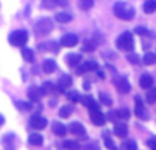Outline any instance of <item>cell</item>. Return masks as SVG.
<instances>
[{
  "label": "cell",
  "mask_w": 156,
  "mask_h": 150,
  "mask_svg": "<svg viewBox=\"0 0 156 150\" xmlns=\"http://www.w3.org/2000/svg\"><path fill=\"white\" fill-rule=\"evenodd\" d=\"M116 46L123 52H130L134 48V38L130 32H123L116 38Z\"/></svg>",
  "instance_id": "obj_1"
},
{
  "label": "cell",
  "mask_w": 156,
  "mask_h": 150,
  "mask_svg": "<svg viewBox=\"0 0 156 150\" xmlns=\"http://www.w3.org/2000/svg\"><path fill=\"white\" fill-rule=\"evenodd\" d=\"M114 14L115 16H118L119 19H123V21H130L134 16V8L126 5L125 3L118 2L114 5Z\"/></svg>",
  "instance_id": "obj_2"
},
{
  "label": "cell",
  "mask_w": 156,
  "mask_h": 150,
  "mask_svg": "<svg viewBox=\"0 0 156 150\" xmlns=\"http://www.w3.org/2000/svg\"><path fill=\"white\" fill-rule=\"evenodd\" d=\"M8 41L12 46H23L27 43V33L25 30H15L10 34Z\"/></svg>",
  "instance_id": "obj_3"
},
{
  "label": "cell",
  "mask_w": 156,
  "mask_h": 150,
  "mask_svg": "<svg viewBox=\"0 0 156 150\" xmlns=\"http://www.w3.org/2000/svg\"><path fill=\"white\" fill-rule=\"evenodd\" d=\"M88 109H89V116H90L92 123H93L94 126H104L105 116L101 113L99 105L94 104V105H92L90 108H88Z\"/></svg>",
  "instance_id": "obj_4"
},
{
  "label": "cell",
  "mask_w": 156,
  "mask_h": 150,
  "mask_svg": "<svg viewBox=\"0 0 156 150\" xmlns=\"http://www.w3.org/2000/svg\"><path fill=\"white\" fill-rule=\"evenodd\" d=\"M52 29H54V25H52V21L49 18L40 19L34 26V30L37 34H48Z\"/></svg>",
  "instance_id": "obj_5"
},
{
  "label": "cell",
  "mask_w": 156,
  "mask_h": 150,
  "mask_svg": "<svg viewBox=\"0 0 156 150\" xmlns=\"http://www.w3.org/2000/svg\"><path fill=\"white\" fill-rule=\"evenodd\" d=\"M114 85H115L116 90H118L119 93H122V94H127L130 91V89H132L129 80H127L126 78H123V77H116L115 79H114Z\"/></svg>",
  "instance_id": "obj_6"
},
{
  "label": "cell",
  "mask_w": 156,
  "mask_h": 150,
  "mask_svg": "<svg viewBox=\"0 0 156 150\" xmlns=\"http://www.w3.org/2000/svg\"><path fill=\"white\" fill-rule=\"evenodd\" d=\"M129 118H130V112L126 108H122V109H118V111H112V112H110V115H108V119L112 121H116L118 119H121V120H127Z\"/></svg>",
  "instance_id": "obj_7"
},
{
  "label": "cell",
  "mask_w": 156,
  "mask_h": 150,
  "mask_svg": "<svg viewBox=\"0 0 156 150\" xmlns=\"http://www.w3.org/2000/svg\"><path fill=\"white\" fill-rule=\"evenodd\" d=\"M77 44H78V37L76 34H71V33H67V34H65L60 38V45L65 46V48H73Z\"/></svg>",
  "instance_id": "obj_8"
},
{
  "label": "cell",
  "mask_w": 156,
  "mask_h": 150,
  "mask_svg": "<svg viewBox=\"0 0 156 150\" xmlns=\"http://www.w3.org/2000/svg\"><path fill=\"white\" fill-rule=\"evenodd\" d=\"M47 126V119L40 115H34L30 119V127L34 130H43Z\"/></svg>",
  "instance_id": "obj_9"
},
{
  "label": "cell",
  "mask_w": 156,
  "mask_h": 150,
  "mask_svg": "<svg viewBox=\"0 0 156 150\" xmlns=\"http://www.w3.org/2000/svg\"><path fill=\"white\" fill-rule=\"evenodd\" d=\"M69 131H70L73 135H77V137H80V138H85L86 137L85 127H83L81 123H78V121H73V123L69 126Z\"/></svg>",
  "instance_id": "obj_10"
},
{
  "label": "cell",
  "mask_w": 156,
  "mask_h": 150,
  "mask_svg": "<svg viewBox=\"0 0 156 150\" xmlns=\"http://www.w3.org/2000/svg\"><path fill=\"white\" fill-rule=\"evenodd\" d=\"M71 83H73V79H71L70 75H62L59 82H58V91L65 93V91L71 86Z\"/></svg>",
  "instance_id": "obj_11"
},
{
  "label": "cell",
  "mask_w": 156,
  "mask_h": 150,
  "mask_svg": "<svg viewBox=\"0 0 156 150\" xmlns=\"http://www.w3.org/2000/svg\"><path fill=\"white\" fill-rule=\"evenodd\" d=\"M51 130L56 137H65V135L67 134V128H66V126L63 123H60V121H54Z\"/></svg>",
  "instance_id": "obj_12"
},
{
  "label": "cell",
  "mask_w": 156,
  "mask_h": 150,
  "mask_svg": "<svg viewBox=\"0 0 156 150\" xmlns=\"http://www.w3.org/2000/svg\"><path fill=\"white\" fill-rule=\"evenodd\" d=\"M41 96H43L41 89L36 87V86H32V87L29 89V91H27V97H29V100H30V101H33V102L40 101Z\"/></svg>",
  "instance_id": "obj_13"
},
{
  "label": "cell",
  "mask_w": 156,
  "mask_h": 150,
  "mask_svg": "<svg viewBox=\"0 0 156 150\" xmlns=\"http://www.w3.org/2000/svg\"><path fill=\"white\" fill-rule=\"evenodd\" d=\"M114 134L118 138H125L127 135V126L125 123H115V126H114Z\"/></svg>",
  "instance_id": "obj_14"
},
{
  "label": "cell",
  "mask_w": 156,
  "mask_h": 150,
  "mask_svg": "<svg viewBox=\"0 0 156 150\" xmlns=\"http://www.w3.org/2000/svg\"><path fill=\"white\" fill-rule=\"evenodd\" d=\"M154 85V78L149 74H143L140 77V86L143 89H151Z\"/></svg>",
  "instance_id": "obj_15"
},
{
  "label": "cell",
  "mask_w": 156,
  "mask_h": 150,
  "mask_svg": "<svg viewBox=\"0 0 156 150\" xmlns=\"http://www.w3.org/2000/svg\"><path fill=\"white\" fill-rule=\"evenodd\" d=\"M27 142H29V145H32V146H41V145H43V142H44V138H43V135L34 132V134H30L29 135Z\"/></svg>",
  "instance_id": "obj_16"
},
{
  "label": "cell",
  "mask_w": 156,
  "mask_h": 150,
  "mask_svg": "<svg viewBox=\"0 0 156 150\" xmlns=\"http://www.w3.org/2000/svg\"><path fill=\"white\" fill-rule=\"evenodd\" d=\"M55 70H56V63H55V60H52V59L44 60V63H43V71L44 73L52 74Z\"/></svg>",
  "instance_id": "obj_17"
},
{
  "label": "cell",
  "mask_w": 156,
  "mask_h": 150,
  "mask_svg": "<svg viewBox=\"0 0 156 150\" xmlns=\"http://www.w3.org/2000/svg\"><path fill=\"white\" fill-rule=\"evenodd\" d=\"M66 62H67V64L70 66V67H78V63L81 62V56L78 53H70L67 55V57H66Z\"/></svg>",
  "instance_id": "obj_18"
},
{
  "label": "cell",
  "mask_w": 156,
  "mask_h": 150,
  "mask_svg": "<svg viewBox=\"0 0 156 150\" xmlns=\"http://www.w3.org/2000/svg\"><path fill=\"white\" fill-rule=\"evenodd\" d=\"M134 104H136V115L138 118H144V104H143V100H141L140 96H136L134 98Z\"/></svg>",
  "instance_id": "obj_19"
},
{
  "label": "cell",
  "mask_w": 156,
  "mask_h": 150,
  "mask_svg": "<svg viewBox=\"0 0 156 150\" xmlns=\"http://www.w3.org/2000/svg\"><path fill=\"white\" fill-rule=\"evenodd\" d=\"M55 19H56L59 23H69V22L73 21V15L69 12H58L55 15Z\"/></svg>",
  "instance_id": "obj_20"
},
{
  "label": "cell",
  "mask_w": 156,
  "mask_h": 150,
  "mask_svg": "<svg viewBox=\"0 0 156 150\" xmlns=\"http://www.w3.org/2000/svg\"><path fill=\"white\" fill-rule=\"evenodd\" d=\"M143 10L145 14H152L156 11V0H147L143 5Z\"/></svg>",
  "instance_id": "obj_21"
},
{
  "label": "cell",
  "mask_w": 156,
  "mask_h": 150,
  "mask_svg": "<svg viewBox=\"0 0 156 150\" xmlns=\"http://www.w3.org/2000/svg\"><path fill=\"white\" fill-rule=\"evenodd\" d=\"M41 93H43V96H47V94H51L55 91V85L52 82H44L43 86H41Z\"/></svg>",
  "instance_id": "obj_22"
},
{
  "label": "cell",
  "mask_w": 156,
  "mask_h": 150,
  "mask_svg": "<svg viewBox=\"0 0 156 150\" xmlns=\"http://www.w3.org/2000/svg\"><path fill=\"white\" fill-rule=\"evenodd\" d=\"M22 57H23L25 62L32 63L33 60H34V52H33L30 48H23L22 49Z\"/></svg>",
  "instance_id": "obj_23"
},
{
  "label": "cell",
  "mask_w": 156,
  "mask_h": 150,
  "mask_svg": "<svg viewBox=\"0 0 156 150\" xmlns=\"http://www.w3.org/2000/svg\"><path fill=\"white\" fill-rule=\"evenodd\" d=\"M63 148L66 150H81V145L77 141H66L63 143Z\"/></svg>",
  "instance_id": "obj_24"
},
{
  "label": "cell",
  "mask_w": 156,
  "mask_h": 150,
  "mask_svg": "<svg viewBox=\"0 0 156 150\" xmlns=\"http://www.w3.org/2000/svg\"><path fill=\"white\" fill-rule=\"evenodd\" d=\"M121 150H137V143H136V141H133V139L125 141L121 146Z\"/></svg>",
  "instance_id": "obj_25"
},
{
  "label": "cell",
  "mask_w": 156,
  "mask_h": 150,
  "mask_svg": "<svg viewBox=\"0 0 156 150\" xmlns=\"http://www.w3.org/2000/svg\"><path fill=\"white\" fill-rule=\"evenodd\" d=\"M147 102H148V104H155L156 102V87L148 89V93H147Z\"/></svg>",
  "instance_id": "obj_26"
},
{
  "label": "cell",
  "mask_w": 156,
  "mask_h": 150,
  "mask_svg": "<svg viewBox=\"0 0 156 150\" xmlns=\"http://www.w3.org/2000/svg\"><path fill=\"white\" fill-rule=\"evenodd\" d=\"M78 5H80V8L83 11L90 10V8L93 7V0H78Z\"/></svg>",
  "instance_id": "obj_27"
},
{
  "label": "cell",
  "mask_w": 156,
  "mask_h": 150,
  "mask_svg": "<svg viewBox=\"0 0 156 150\" xmlns=\"http://www.w3.org/2000/svg\"><path fill=\"white\" fill-rule=\"evenodd\" d=\"M143 62H144V64H147V66L155 64V63H156V55L155 53H145Z\"/></svg>",
  "instance_id": "obj_28"
},
{
  "label": "cell",
  "mask_w": 156,
  "mask_h": 150,
  "mask_svg": "<svg viewBox=\"0 0 156 150\" xmlns=\"http://www.w3.org/2000/svg\"><path fill=\"white\" fill-rule=\"evenodd\" d=\"M71 113H73V109H71L70 107H62L59 109V116L63 119H67L71 116Z\"/></svg>",
  "instance_id": "obj_29"
},
{
  "label": "cell",
  "mask_w": 156,
  "mask_h": 150,
  "mask_svg": "<svg viewBox=\"0 0 156 150\" xmlns=\"http://www.w3.org/2000/svg\"><path fill=\"white\" fill-rule=\"evenodd\" d=\"M14 105H15L19 111H30L32 109V104H30V102H23V101L18 102V101H15L14 102Z\"/></svg>",
  "instance_id": "obj_30"
},
{
  "label": "cell",
  "mask_w": 156,
  "mask_h": 150,
  "mask_svg": "<svg viewBox=\"0 0 156 150\" xmlns=\"http://www.w3.org/2000/svg\"><path fill=\"white\" fill-rule=\"evenodd\" d=\"M88 71H90V70H89V62L82 63V64L78 66V67L76 68V74L77 75H82V74L88 73Z\"/></svg>",
  "instance_id": "obj_31"
},
{
  "label": "cell",
  "mask_w": 156,
  "mask_h": 150,
  "mask_svg": "<svg viewBox=\"0 0 156 150\" xmlns=\"http://www.w3.org/2000/svg\"><path fill=\"white\" fill-rule=\"evenodd\" d=\"M96 49V44L90 40H85L83 41V51L86 52H93Z\"/></svg>",
  "instance_id": "obj_32"
},
{
  "label": "cell",
  "mask_w": 156,
  "mask_h": 150,
  "mask_svg": "<svg viewBox=\"0 0 156 150\" xmlns=\"http://www.w3.org/2000/svg\"><path fill=\"white\" fill-rule=\"evenodd\" d=\"M81 102H82V105L86 107V108H90L92 105L96 104V101L93 100V97H90V96H86V97H83V98H81Z\"/></svg>",
  "instance_id": "obj_33"
},
{
  "label": "cell",
  "mask_w": 156,
  "mask_h": 150,
  "mask_svg": "<svg viewBox=\"0 0 156 150\" xmlns=\"http://www.w3.org/2000/svg\"><path fill=\"white\" fill-rule=\"evenodd\" d=\"M104 146L107 148L108 150H118V146L115 145V142H114L112 139H111L110 137L104 138Z\"/></svg>",
  "instance_id": "obj_34"
},
{
  "label": "cell",
  "mask_w": 156,
  "mask_h": 150,
  "mask_svg": "<svg viewBox=\"0 0 156 150\" xmlns=\"http://www.w3.org/2000/svg\"><path fill=\"white\" fill-rule=\"evenodd\" d=\"M67 100H70V101H73V102H78L81 100V97H80V93L76 90H71V91H69L67 93Z\"/></svg>",
  "instance_id": "obj_35"
},
{
  "label": "cell",
  "mask_w": 156,
  "mask_h": 150,
  "mask_svg": "<svg viewBox=\"0 0 156 150\" xmlns=\"http://www.w3.org/2000/svg\"><path fill=\"white\" fill-rule=\"evenodd\" d=\"M100 100H101V102L104 105H107V107L112 105V100H111V97L107 96V94H104V93H100Z\"/></svg>",
  "instance_id": "obj_36"
},
{
  "label": "cell",
  "mask_w": 156,
  "mask_h": 150,
  "mask_svg": "<svg viewBox=\"0 0 156 150\" xmlns=\"http://www.w3.org/2000/svg\"><path fill=\"white\" fill-rule=\"evenodd\" d=\"M134 33H136V34H138V36H148L149 34V30L145 29V27L138 26V27H136V29H134Z\"/></svg>",
  "instance_id": "obj_37"
},
{
  "label": "cell",
  "mask_w": 156,
  "mask_h": 150,
  "mask_svg": "<svg viewBox=\"0 0 156 150\" xmlns=\"http://www.w3.org/2000/svg\"><path fill=\"white\" fill-rule=\"evenodd\" d=\"M127 60H129L132 64H137V63L140 62V59H138V56L136 53H130L129 56H127Z\"/></svg>",
  "instance_id": "obj_38"
},
{
  "label": "cell",
  "mask_w": 156,
  "mask_h": 150,
  "mask_svg": "<svg viewBox=\"0 0 156 150\" xmlns=\"http://www.w3.org/2000/svg\"><path fill=\"white\" fill-rule=\"evenodd\" d=\"M54 3L56 5H60V7H66L69 4V0H54Z\"/></svg>",
  "instance_id": "obj_39"
},
{
  "label": "cell",
  "mask_w": 156,
  "mask_h": 150,
  "mask_svg": "<svg viewBox=\"0 0 156 150\" xmlns=\"http://www.w3.org/2000/svg\"><path fill=\"white\" fill-rule=\"evenodd\" d=\"M89 70H90V71H97V70H99V66H97V63L89 62Z\"/></svg>",
  "instance_id": "obj_40"
},
{
  "label": "cell",
  "mask_w": 156,
  "mask_h": 150,
  "mask_svg": "<svg viewBox=\"0 0 156 150\" xmlns=\"http://www.w3.org/2000/svg\"><path fill=\"white\" fill-rule=\"evenodd\" d=\"M85 150H99V146L96 143H89V145L85 146Z\"/></svg>",
  "instance_id": "obj_41"
},
{
  "label": "cell",
  "mask_w": 156,
  "mask_h": 150,
  "mask_svg": "<svg viewBox=\"0 0 156 150\" xmlns=\"http://www.w3.org/2000/svg\"><path fill=\"white\" fill-rule=\"evenodd\" d=\"M89 86H90L89 85V82H83V87H85L86 90H89Z\"/></svg>",
  "instance_id": "obj_42"
},
{
  "label": "cell",
  "mask_w": 156,
  "mask_h": 150,
  "mask_svg": "<svg viewBox=\"0 0 156 150\" xmlns=\"http://www.w3.org/2000/svg\"><path fill=\"white\" fill-rule=\"evenodd\" d=\"M3 124H4V118H3V116L0 115V127H2Z\"/></svg>",
  "instance_id": "obj_43"
}]
</instances>
